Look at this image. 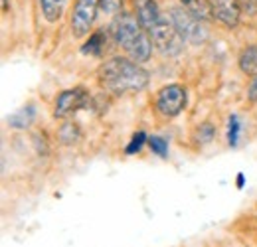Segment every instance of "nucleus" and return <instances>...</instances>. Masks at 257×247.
Masks as SVG:
<instances>
[{"instance_id":"1","label":"nucleus","mask_w":257,"mask_h":247,"mask_svg":"<svg viewBox=\"0 0 257 247\" xmlns=\"http://www.w3.org/2000/svg\"><path fill=\"white\" fill-rule=\"evenodd\" d=\"M149 71L128 58L115 56L99 67V85L105 93L125 95L143 91L149 85Z\"/></svg>"},{"instance_id":"2","label":"nucleus","mask_w":257,"mask_h":247,"mask_svg":"<svg viewBox=\"0 0 257 247\" xmlns=\"http://www.w3.org/2000/svg\"><path fill=\"white\" fill-rule=\"evenodd\" d=\"M111 34L117 46H121L135 63H147L153 56V40L149 32L141 26L135 14L119 12L111 22Z\"/></svg>"},{"instance_id":"3","label":"nucleus","mask_w":257,"mask_h":247,"mask_svg":"<svg viewBox=\"0 0 257 247\" xmlns=\"http://www.w3.org/2000/svg\"><path fill=\"white\" fill-rule=\"evenodd\" d=\"M168 18H170L172 26L176 28V32L180 34V38H182L184 42L194 44V46L206 42L208 32L204 28L202 20H198L196 16H192L184 6H172Z\"/></svg>"},{"instance_id":"4","label":"nucleus","mask_w":257,"mask_h":247,"mask_svg":"<svg viewBox=\"0 0 257 247\" xmlns=\"http://www.w3.org/2000/svg\"><path fill=\"white\" fill-rule=\"evenodd\" d=\"M149 36H151L155 48L164 56H178L184 50V40L180 38V34L172 26L170 18H166V16L153 30H149Z\"/></svg>"},{"instance_id":"5","label":"nucleus","mask_w":257,"mask_h":247,"mask_svg":"<svg viewBox=\"0 0 257 247\" xmlns=\"http://www.w3.org/2000/svg\"><path fill=\"white\" fill-rule=\"evenodd\" d=\"M186 87L180 83H170L164 85L161 91L155 97V107L162 117H176L178 113H182V109L186 107Z\"/></svg>"},{"instance_id":"6","label":"nucleus","mask_w":257,"mask_h":247,"mask_svg":"<svg viewBox=\"0 0 257 247\" xmlns=\"http://www.w3.org/2000/svg\"><path fill=\"white\" fill-rule=\"evenodd\" d=\"M99 8H101V0H75L69 20V28L75 38H83L91 30Z\"/></svg>"},{"instance_id":"7","label":"nucleus","mask_w":257,"mask_h":247,"mask_svg":"<svg viewBox=\"0 0 257 247\" xmlns=\"http://www.w3.org/2000/svg\"><path fill=\"white\" fill-rule=\"evenodd\" d=\"M89 103V95L83 87H73V89H65L56 97L54 103V117L56 119H65L71 113L79 111L81 107H85Z\"/></svg>"},{"instance_id":"8","label":"nucleus","mask_w":257,"mask_h":247,"mask_svg":"<svg viewBox=\"0 0 257 247\" xmlns=\"http://www.w3.org/2000/svg\"><path fill=\"white\" fill-rule=\"evenodd\" d=\"M212 4V16L225 28H235L239 24L241 8L237 0H210Z\"/></svg>"},{"instance_id":"9","label":"nucleus","mask_w":257,"mask_h":247,"mask_svg":"<svg viewBox=\"0 0 257 247\" xmlns=\"http://www.w3.org/2000/svg\"><path fill=\"white\" fill-rule=\"evenodd\" d=\"M133 10H135L137 20L141 22V26L147 32L153 30L164 18L157 0H133Z\"/></svg>"},{"instance_id":"10","label":"nucleus","mask_w":257,"mask_h":247,"mask_svg":"<svg viewBox=\"0 0 257 247\" xmlns=\"http://www.w3.org/2000/svg\"><path fill=\"white\" fill-rule=\"evenodd\" d=\"M67 0H40V10L50 24H56L65 12Z\"/></svg>"},{"instance_id":"11","label":"nucleus","mask_w":257,"mask_h":247,"mask_svg":"<svg viewBox=\"0 0 257 247\" xmlns=\"http://www.w3.org/2000/svg\"><path fill=\"white\" fill-rule=\"evenodd\" d=\"M180 4L192 14L196 16L198 20H210V18H214L212 16V4H210V0H180Z\"/></svg>"},{"instance_id":"12","label":"nucleus","mask_w":257,"mask_h":247,"mask_svg":"<svg viewBox=\"0 0 257 247\" xmlns=\"http://www.w3.org/2000/svg\"><path fill=\"white\" fill-rule=\"evenodd\" d=\"M237 63L245 75H257V46H245L239 54Z\"/></svg>"},{"instance_id":"13","label":"nucleus","mask_w":257,"mask_h":247,"mask_svg":"<svg viewBox=\"0 0 257 247\" xmlns=\"http://www.w3.org/2000/svg\"><path fill=\"white\" fill-rule=\"evenodd\" d=\"M105 40H107V34L103 30H97L93 32L91 36H89V40L81 46V52L83 54H89V56H101V52H103V46H105Z\"/></svg>"},{"instance_id":"14","label":"nucleus","mask_w":257,"mask_h":247,"mask_svg":"<svg viewBox=\"0 0 257 247\" xmlns=\"http://www.w3.org/2000/svg\"><path fill=\"white\" fill-rule=\"evenodd\" d=\"M58 137H60V143L62 145L71 147V145H75L79 141L81 133H79V127L73 123V121H64L62 127H60V131H58Z\"/></svg>"},{"instance_id":"15","label":"nucleus","mask_w":257,"mask_h":247,"mask_svg":"<svg viewBox=\"0 0 257 247\" xmlns=\"http://www.w3.org/2000/svg\"><path fill=\"white\" fill-rule=\"evenodd\" d=\"M34 115H36V109L32 105L20 109L18 113H14L12 117H8V125L14 127V129H28L34 121Z\"/></svg>"},{"instance_id":"16","label":"nucleus","mask_w":257,"mask_h":247,"mask_svg":"<svg viewBox=\"0 0 257 247\" xmlns=\"http://www.w3.org/2000/svg\"><path fill=\"white\" fill-rule=\"evenodd\" d=\"M239 135H241V121H239V117L233 113V115L227 117V145H229V147H237Z\"/></svg>"},{"instance_id":"17","label":"nucleus","mask_w":257,"mask_h":247,"mask_svg":"<svg viewBox=\"0 0 257 247\" xmlns=\"http://www.w3.org/2000/svg\"><path fill=\"white\" fill-rule=\"evenodd\" d=\"M145 143H149V135L145 133V131H139V133H135L133 137H131V141H128V145L125 147V155H137V153H141V149L145 147Z\"/></svg>"},{"instance_id":"18","label":"nucleus","mask_w":257,"mask_h":247,"mask_svg":"<svg viewBox=\"0 0 257 247\" xmlns=\"http://www.w3.org/2000/svg\"><path fill=\"white\" fill-rule=\"evenodd\" d=\"M149 147H151V151H153L155 155L161 156V158H166V156H168V141L159 137V135H151V137H149Z\"/></svg>"},{"instance_id":"19","label":"nucleus","mask_w":257,"mask_h":247,"mask_svg":"<svg viewBox=\"0 0 257 247\" xmlns=\"http://www.w3.org/2000/svg\"><path fill=\"white\" fill-rule=\"evenodd\" d=\"M214 137H216V129H214L212 123H202L198 127V131H196V141H198L200 145L210 143Z\"/></svg>"},{"instance_id":"20","label":"nucleus","mask_w":257,"mask_h":247,"mask_svg":"<svg viewBox=\"0 0 257 247\" xmlns=\"http://www.w3.org/2000/svg\"><path fill=\"white\" fill-rule=\"evenodd\" d=\"M123 8V0H101V10L105 14H119Z\"/></svg>"},{"instance_id":"21","label":"nucleus","mask_w":257,"mask_h":247,"mask_svg":"<svg viewBox=\"0 0 257 247\" xmlns=\"http://www.w3.org/2000/svg\"><path fill=\"white\" fill-rule=\"evenodd\" d=\"M237 2H239L241 12H245V14H249V16L257 14V0H237Z\"/></svg>"},{"instance_id":"22","label":"nucleus","mask_w":257,"mask_h":247,"mask_svg":"<svg viewBox=\"0 0 257 247\" xmlns=\"http://www.w3.org/2000/svg\"><path fill=\"white\" fill-rule=\"evenodd\" d=\"M247 99L251 101V103H257V75L251 77V81H249V87H247Z\"/></svg>"},{"instance_id":"23","label":"nucleus","mask_w":257,"mask_h":247,"mask_svg":"<svg viewBox=\"0 0 257 247\" xmlns=\"http://www.w3.org/2000/svg\"><path fill=\"white\" fill-rule=\"evenodd\" d=\"M10 6H8V0H2V12H8Z\"/></svg>"},{"instance_id":"24","label":"nucleus","mask_w":257,"mask_h":247,"mask_svg":"<svg viewBox=\"0 0 257 247\" xmlns=\"http://www.w3.org/2000/svg\"><path fill=\"white\" fill-rule=\"evenodd\" d=\"M243 186V174H237V188Z\"/></svg>"}]
</instances>
